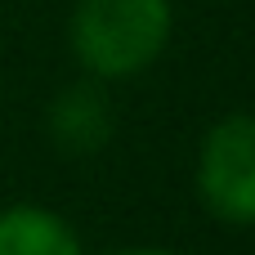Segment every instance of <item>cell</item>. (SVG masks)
Segmentation results:
<instances>
[{"instance_id":"cell-4","label":"cell","mask_w":255,"mask_h":255,"mask_svg":"<svg viewBox=\"0 0 255 255\" xmlns=\"http://www.w3.org/2000/svg\"><path fill=\"white\" fill-rule=\"evenodd\" d=\"M0 255H81L72 224L40 206L0 211Z\"/></svg>"},{"instance_id":"cell-5","label":"cell","mask_w":255,"mask_h":255,"mask_svg":"<svg viewBox=\"0 0 255 255\" xmlns=\"http://www.w3.org/2000/svg\"><path fill=\"white\" fill-rule=\"evenodd\" d=\"M121 255H175V251H121Z\"/></svg>"},{"instance_id":"cell-2","label":"cell","mask_w":255,"mask_h":255,"mask_svg":"<svg viewBox=\"0 0 255 255\" xmlns=\"http://www.w3.org/2000/svg\"><path fill=\"white\" fill-rule=\"evenodd\" d=\"M197 188L215 220L255 224V112H233L206 134Z\"/></svg>"},{"instance_id":"cell-1","label":"cell","mask_w":255,"mask_h":255,"mask_svg":"<svg viewBox=\"0 0 255 255\" xmlns=\"http://www.w3.org/2000/svg\"><path fill=\"white\" fill-rule=\"evenodd\" d=\"M170 40L166 0H81L72 13V49L94 76H134Z\"/></svg>"},{"instance_id":"cell-3","label":"cell","mask_w":255,"mask_h":255,"mask_svg":"<svg viewBox=\"0 0 255 255\" xmlns=\"http://www.w3.org/2000/svg\"><path fill=\"white\" fill-rule=\"evenodd\" d=\"M49 134L58 139L63 152H76V157L99 152L112 139V103H108V94L99 85H90V81L67 85L49 108Z\"/></svg>"}]
</instances>
